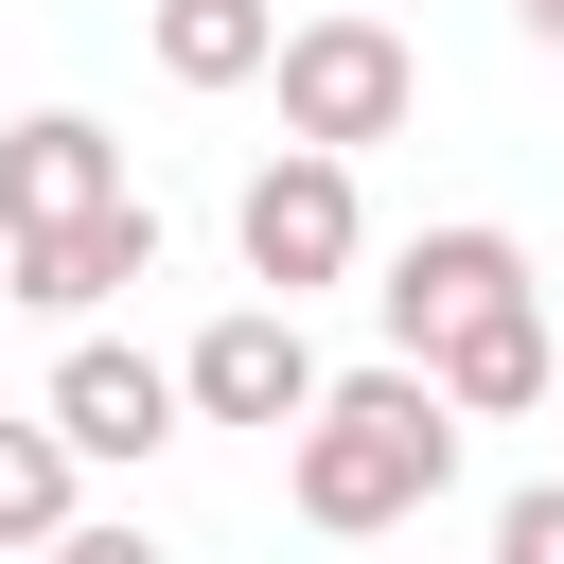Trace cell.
<instances>
[{
  "mask_svg": "<svg viewBox=\"0 0 564 564\" xmlns=\"http://www.w3.org/2000/svg\"><path fill=\"white\" fill-rule=\"evenodd\" d=\"M441 476H458V405H441L405 352H388V370H335V388H317V423L282 441V494H300V529H335V546L405 529Z\"/></svg>",
  "mask_w": 564,
  "mask_h": 564,
  "instance_id": "6da1fadb",
  "label": "cell"
},
{
  "mask_svg": "<svg viewBox=\"0 0 564 564\" xmlns=\"http://www.w3.org/2000/svg\"><path fill=\"white\" fill-rule=\"evenodd\" d=\"M264 88H282V141L300 159H370V141H405V106H423V53L388 35V18H300L282 53H264Z\"/></svg>",
  "mask_w": 564,
  "mask_h": 564,
  "instance_id": "7a4b0ae2",
  "label": "cell"
},
{
  "mask_svg": "<svg viewBox=\"0 0 564 564\" xmlns=\"http://www.w3.org/2000/svg\"><path fill=\"white\" fill-rule=\"evenodd\" d=\"M229 247H247V282H264L282 317H300L317 282H352V247H370V212H352V159H300V141H282V159L229 194Z\"/></svg>",
  "mask_w": 564,
  "mask_h": 564,
  "instance_id": "3957f363",
  "label": "cell"
},
{
  "mask_svg": "<svg viewBox=\"0 0 564 564\" xmlns=\"http://www.w3.org/2000/svg\"><path fill=\"white\" fill-rule=\"evenodd\" d=\"M370 300H388V352L423 370V352H458L476 317H511V300H529V247H511L494 212H458V229H405Z\"/></svg>",
  "mask_w": 564,
  "mask_h": 564,
  "instance_id": "277c9868",
  "label": "cell"
},
{
  "mask_svg": "<svg viewBox=\"0 0 564 564\" xmlns=\"http://www.w3.org/2000/svg\"><path fill=\"white\" fill-rule=\"evenodd\" d=\"M317 388H335V370H317V335H300L282 300H229V317L176 352V405H194V423H264V441H300Z\"/></svg>",
  "mask_w": 564,
  "mask_h": 564,
  "instance_id": "5b68a950",
  "label": "cell"
},
{
  "mask_svg": "<svg viewBox=\"0 0 564 564\" xmlns=\"http://www.w3.org/2000/svg\"><path fill=\"white\" fill-rule=\"evenodd\" d=\"M35 423H53L88 476H141V458H159L194 405H176V370H159V352H123V335H70V352H53V388H35Z\"/></svg>",
  "mask_w": 564,
  "mask_h": 564,
  "instance_id": "8992f818",
  "label": "cell"
},
{
  "mask_svg": "<svg viewBox=\"0 0 564 564\" xmlns=\"http://www.w3.org/2000/svg\"><path fill=\"white\" fill-rule=\"evenodd\" d=\"M123 194V141L88 123V106H35V123H0V247H35V229H88Z\"/></svg>",
  "mask_w": 564,
  "mask_h": 564,
  "instance_id": "52a82bcc",
  "label": "cell"
},
{
  "mask_svg": "<svg viewBox=\"0 0 564 564\" xmlns=\"http://www.w3.org/2000/svg\"><path fill=\"white\" fill-rule=\"evenodd\" d=\"M123 282H159V212H141V194H106L88 229L0 247V300H35V317H88V300H123Z\"/></svg>",
  "mask_w": 564,
  "mask_h": 564,
  "instance_id": "ba28073f",
  "label": "cell"
},
{
  "mask_svg": "<svg viewBox=\"0 0 564 564\" xmlns=\"http://www.w3.org/2000/svg\"><path fill=\"white\" fill-rule=\"evenodd\" d=\"M423 388L458 405V423H511V405H546V317L511 300V317H476L458 352H423Z\"/></svg>",
  "mask_w": 564,
  "mask_h": 564,
  "instance_id": "9c48e42d",
  "label": "cell"
},
{
  "mask_svg": "<svg viewBox=\"0 0 564 564\" xmlns=\"http://www.w3.org/2000/svg\"><path fill=\"white\" fill-rule=\"evenodd\" d=\"M141 35H159V70H176V88H264V53H282V0H159Z\"/></svg>",
  "mask_w": 564,
  "mask_h": 564,
  "instance_id": "30bf717a",
  "label": "cell"
},
{
  "mask_svg": "<svg viewBox=\"0 0 564 564\" xmlns=\"http://www.w3.org/2000/svg\"><path fill=\"white\" fill-rule=\"evenodd\" d=\"M70 476H88V458H70L53 423H0V546H53V529H70Z\"/></svg>",
  "mask_w": 564,
  "mask_h": 564,
  "instance_id": "8fae6325",
  "label": "cell"
},
{
  "mask_svg": "<svg viewBox=\"0 0 564 564\" xmlns=\"http://www.w3.org/2000/svg\"><path fill=\"white\" fill-rule=\"evenodd\" d=\"M494 564H564V476H529V494L494 511Z\"/></svg>",
  "mask_w": 564,
  "mask_h": 564,
  "instance_id": "7c38bea8",
  "label": "cell"
},
{
  "mask_svg": "<svg viewBox=\"0 0 564 564\" xmlns=\"http://www.w3.org/2000/svg\"><path fill=\"white\" fill-rule=\"evenodd\" d=\"M35 564H176V546H159V529H123V511H70Z\"/></svg>",
  "mask_w": 564,
  "mask_h": 564,
  "instance_id": "4fadbf2b",
  "label": "cell"
},
{
  "mask_svg": "<svg viewBox=\"0 0 564 564\" xmlns=\"http://www.w3.org/2000/svg\"><path fill=\"white\" fill-rule=\"evenodd\" d=\"M511 18H529V35H546V53H564V0H511Z\"/></svg>",
  "mask_w": 564,
  "mask_h": 564,
  "instance_id": "5bb4252c",
  "label": "cell"
}]
</instances>
